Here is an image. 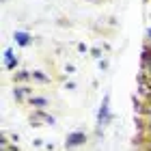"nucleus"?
<instances>
[{
	"mask_svg": "<svg viewBox=\"0 0 151 151\" xmlns=\"http://www.w3.org/2000/svg\"><path fill=\"white\" fill-rule=\"evenodd\" d=\"M45 104H47L45 97H30V106H35V108H43Z\"/></svg>",
	"mask_w": 151,
	"mask_h": 151,
	"instance_id": "7",
	"label": "nucleus"
},
{
	"mask_svg": "<svg viewBox=\"0 0 151 151\" xmlns=\"http://www.w3.org/2000/svg\"><path fill=\"white\" fill-rule=\"evenodd\" d=\"M147 35H149V39H151V28H149V32H147Z\"/></svg>",
	"mask_w": 151,
	"mask_h": 151,
	"instance_id": "12",
	"label": "nucleus"
},
{
	"mask_svg": "<svg viewBox=\"0 0 151 151\" xmlns=\"http://www.w3.org/2000/svg\"><path fill=\"white\" fill-rule=\"evenodd\" d=\"M4 58H6V67H9V69H13V67L17 65V58H13V52L11 50L4 52Z\"/></svg>",
	"mask_w": 151,
	"mask_h": 151,
	"instance_id": "6",
	"label": "nucleus"
},
{
	"mask_svg": "<svg viewBox=\"0 0 151 151\" xmlns=\"http://www.w3.org/2000/svg\"><path fill=\"white\" fill-rule=\"evenodd\" d=\"M149 132H151V121H149Z\"/></svg>",
	"mask_w": 151,
	"mask_h": 151,
	"instance_id": "13",
	"label": "nucleus"
},
{
	"mask_svg": "<svg viewBox=\"0 0 151 151\" xmlns=\"http://www.w3.org/2000/svg\"><path fill=\"white\" fill-rule=\"evenodd\" d=\"M151 63V47H145V50H142V65H149Z\"/></svg>",
	"mask_w": 151,
	"mask_h": 151,
	"instance_id": "8",
	"label": "nucleus"
},
{
	"mask_svg": "<svg viewBox=\"0 0 151 151\" xmlns=\"http://www.w3.org/2000/svg\"><path fill=\"white\" fill-rule=\"evenodd\" d=\"M108 104H110V97H104V101H101V108H99V114H97V123L99 125H106L108 121H110V108H108Z\"/></svg>",
	"mask_w": 151,
	"mask_h": 151,
	"instance_id": "3",
	"label": "nucleus"
},
{
	"mask_svg": "<svg viewBox=\"0 0 151 151\" xmlns=\"http://www.w3.org/2000/svg\"><path fill=\"white\" fill-rule=\"evenodd\" d=\"M147 69H149V76H151V63H149V65H147Z\"/></svg>",
	"mask_w": 151,
	"mask_h": 151,
	"instance_id": "11",
	"label": "nucleus"
},
{
	"mask_svg": "<svg viewBox=\"0 0 151 151\" xmlns=\"http://www.w3.org/2000/svg\"><path fill=\"white\" fill-rule=\"evenodd\" d=\"M30 71H19V73H15V80H26V78H30Z\"/></svg>",
	"mask_w": 151,
	"mask_h": 151,
	"instance_id": "10",
	"label": "nucleus"
},
{
	"mask_svg": "<svg viewBox=\"0 0 151 151\" xmlns=\"http://www.w3.org/2000/svg\"><path fill=\"white\" fill-rule=\"evenodd\" d=\"M30 123H32V125H52V123H54V116L37 110V112L30 114Z\"/></svg>",
	"mask_w": 151,
	"mask_h": 151,
	"instance_id": "2",
	"label": "nucleus"
},
{
	"mask_svg": "<svg viewBox=\"0 0 151 151\" xmlns=\"http://www.w3.org/2000/svg\"><path fill=\"white\" fill-rule=\"evenodd\" d=\"M84 140H86V134L84 132H71L69 136H67V140H65V147L67 149L80 147V145H84Z\"/></svg>",
	"mask_w": 151,
	"mask_h": 151,
	"instance_id": "1",
	"label": "nucleus"
},
{
	"mask_svg": "<svg viewBox=\"0 0 151 151\" xmlns=\"http://www.w3.org/2000/svg\"><path fill=\"white\" fill-rule=\"evenodd\" d=\"M28 93H32V88H30V86H17L15 91H13L15 99H24V95H28Z\"/></svg>",
	"mask_w": 151,
	"mask_h": 151,
	"instance_id": "4",
	"label": "nucleus"
},
{
	"mask_svg": "<svg viewBox=\"0 0 151 151\" xmlns=\"http://www.w3.org/2000/svg\"><path fill=\"white\" fill-rule=\"evenodd\" d=\"M15 41L19 45H28L30 43V35L28 32H15Z\"/></svg>",
	"mask_w": 151,
	"mask_h": 151,
	"instance_id": "5",
	"label": "nucleus"
},
{
	"mask_svg": "<svg viewBox=\"0 0 151 151\" xmlns=\"http://www.w3.org/2000/svg\"><path fill=\"white\" fill-rule=\"evenodd\" d=\"M32 78H37L39 82H50V78H47V76H43L41 71H32Z\"/></svg>",
	"mask_w": 151,
	"mask_h": 151,
	"instance_id": "9",
	"label": "nucleus"
}]
</instances>
